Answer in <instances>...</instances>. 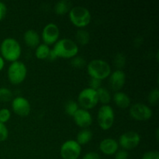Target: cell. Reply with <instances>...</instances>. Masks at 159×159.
Segmentation results:
<instances>
[{
  "mask_svg": "<svg viewBox=\"0 0 159 159\" xmlns=\"http://www.w3.org/2000/svg\"><path fill=\"white\" fill-rule=\"evenodd\" d=\"M60 34L59 28L55 23H49L43 27L42 31V38L44 43L51 44L57 40Z\"/></svg>",
  "mask_w": 159,
  "mask_h": 159,
  "instance_id": "obj_11",
  "label": "cell"
},
{
  "mask_svg": "<svg viewBox=\"0 0 159 159\" xmlns=\"http://www.w3.org/2000/svg\"><path fill=\"white\" fill-rule=\"evenodd\" d=\"M4 65H5L4 59H3V57H2V56H0V71H1V70L3 68Z\"/></svg>",
  "mask_w": 159,
  "mask_h": 159,
  "instance_id": "obj_36",
  "label": "cell"
},
{
  "mask_svg": "<svg viewBox=\"0 0 159 159\" xmlns=\"http://www.w3.org/2000/svg\"><path fill=\"white\" fill-rule=\"evenodd\" d=\"M53 50L57 57H72L79 52V47L71 39L62 38L56 42Z\"/></svg>",
  "mask_w": 159,
  "mask_h": 159,
  "instance_id": "obj_2",
  "label": "cell"
},
{
  "mask_svg": "<svg viewBox=\"0 0 159 159\" xmlns=\"http://www.w3.org/2000/svg\"><path fill=\"white\" fill-rule=\"evenodd\" d=\"M142 159H159V152L158 151H149L143 155Z\"/></svg>",
  "mask_w": 159,
  "mask_h": 159,
  "instance_id": "obj_30",
  "label": "cell"
},
{
  "mask_svg": "<svg viewBox=\"0 0 159 159\" xmlns=\"http://www.w3.org/2000/svg\"><path fill=\"white\" fill-rule=\"evenodd\" d=\"M27 69L23 62L20 61H14L8 68V78L13 84H19L24 80Z\"/></svg>",
  "mask_w": 159,
  "mask_h": 159,
  "instance_id": "obj_5",
  "label": "cell"
},
{
  "mask_svg": "<svg viewBox=\"0 0 159 159\" xmlns=\"http://www.w3.org/2000/svg\"><path fill=\"white\" fill-rule=\"evenodd\" d=\"M82 159H100V156L96 152H90L85 154Z\"/></svg>",
  "mask_w": 159,
  "mask_h": 159,
  "instance_id": "obj_33",
  "label": "cell"
},
{
  "mask_svg": "<svg viewBox=\"0 0 159 159\" xmlns=\"http://www.w3.org/2000/svg\"><path fill=\"white\" fill-rule=\"evenodd\" d=\"M6 10H7V9H6V4L3 2L0 1V20H2L5 17Z\"/></svg>",
  "mask_w": 159,
  "mask_h": 159,
  "instance_id": "obj_34",
  "label": "cell"
},
{
  "mask_svg": "<svg viewBox=\"0 0 159 159\" xmlns=\"http://www.w3.org/2000/svg\"><path fill=\"white\" fill-rule=\"evenodd\" d=\"M75 121L79 126L85 128L91 125L93 122V116L91 113L85 109H79L73 115Z\"/></svg>",
  "mask_w": 159,
  "mask_h": 159,
  "instance_id": "obj_13",
  "label": "cell"
},
{
  "mask_svg": "<svg viewBox=\"0 0 159 159\" xmlns=\"http://www.w3.org/2000/svg\"><path fill=\"white\" fill-rule=\"evenodd\" d=\"M88 72L93 78L102 79L109 76L111 72V68L108 62L102 59L92 60L87 66Z\"/></svg>",
  "mask_w": 159,
  "mask_h": 159,
  "instance_id": "obj_3",
  "label": "cell"
},
{
  "mask_svg": "<svg viewBox=\"0 0 159 159\" xmlns=\"http://www.w3.org/2000/svg\"><path fill=\"white\" fill-rule=\"evenodd\" d=\"M71 6V2L69 0H60L54 6V11L58 15H63L70 11Z\"/></svg>",
  "mask_w": 159,
  "mask_h": 159,
  "instance_id": "obj_18",
  "label": "cell"
},
{
  "mask_svg": "<svg viewBox=\"0 0 159 159\" xmlns=\"http://www.w3.org/2000/svg\"><path fill=\"white\" fill-rule=\"evenodd\" d=\"M113 99L116 105L122 108H127L130 106V99L128 95L123 92H116L113 95Z\"/></svg>",
  "mask_w": 159,
  "mask_h": 159,
  "instance_id": "obj_17",
  "label": "cell"
},
{
  "mask_svg": "<svg viewBox=\"0 0 159 159\" xmlns=\"http://www.w3.org/2000/svg\"><path fill=\"white\" fill-rule=\"evenodd\" d=\"M85 61L82 57H74L71 61V65L75 68H82L85 65Z\"/></svg>",
  "mask_w": 159,
  "mask_h": 159,
  "instance_id": "obj_28",
  "label": "cell"
},
{
  "mask_svg": "<svg viewBox=\"0 0 159 159\" xmlns=\"http://www.w3.org/2000/svg\"><path fill=\"white\" fill-rule=\"evenodd\" d=\"M75 38L80 44H86V43H88L89 41V33L86 30L79 29L78 30L77 32H76Z\"/></svg>",
  "mask_w": 159,
  "mask_h": 159,
  "instance_id": "obj_20",
  "label": "cell"
},
{
  "mask_svg": "<svg viewBox=\"0 0 159 159\" xmlns=\"http://www.w3.org/2000/svg\"><path fill=\"white\" fill-rule=\"evenodd\" d=\"M141 141V137L137 132L130 130L120 135L119 143L122 148L125 149H132L136 147Z\"/></svg>",
  "mask_w": 159,
  "mask_h": 159,
  "instance_id": "obj_10",
  "label": "cell"
},
{
  "mask_svg": "<svg viewBox=\"0 0 159 159\" xmlns=\"http://www.w3.org/2000/svg\"><path fill=\"white\" fill-rule=\"evenodd\" d=\"M50 50L51 49H50L48 44H46V43H40L36 48L35 54L37 57L40 59L47 58L48 54H49Z\"/></svg>",
  "mask_w": 159,
  "mask_h": 159,
  "instance_id": "obj_22",
  "label": "cell"
},
{
  "mask_svg": "<svg viewBox=\"0 0 159 159\" xmlns=\"http://www.w3.org/2000/svg\"><path fill=\"white\" fill-rule=\"evenodd\" d=\"M24 40L28 46L31 48L37 47L40 44V36L34 30H27L24 33Z\"/></svg>",
  "mask_w": 159,
  "mask_h": 159,
  "instance_id": "obj_16",
  "label": "cell"
},
{
  "mask_svg": "<svg viewBox=\"0 0 159 159\" xmlns=\"http://www.w3.org/2000/svg\"><path fill=\"white\" fill-rule=\"evenodd\" d=\"M69 17L71 21L79 27L86 26L91 20V14L89 9L82 6L71 8L69 11Z\"/></svg>",
  "mask_w": 159,
  "mask_h": 159,
  "instance_id": "obj_4",
  "label": "cell"
},
{
  "mask_svg": "<svg viewBox=\"0 0 159 159\" xmlns=\"http://www.w3.org/2000/svg\"><path fill=\"white\" fill-rule=\"evenodd\" d=\"M101 84H102V82H101V79H96V78H93L91 77L89 80V86L90 88L96 90L101 87Z\"/></svg>",
  "mask_w": 159,
  "mask_h": 159,
  "instance_id": "obj_31",
  "label": "cell"
},
{
  "mask_svg": "<svg viewBox=\"0 0 159 159\" xmlns=\"http://www.w3.org/2000/svg\"><path fill=\"white\" fill-rule=\"evenodd\" d=\"M57 57V54H55V52L54 51V50H53V49L50 50L49 54H48L47 58H48V60H50V61H53V60H55Z\"/></svg>",
  "mask_w": 159,
  "mask_h": 159,
  "instance_id": "obj_35",
  "label": "cell"
},
{
  "mask_svg": "<svg viewBox=\"0 0 159 159\" xmlns=\"http://www.w3.org/2000/svg\"><path fill=\"white\" fill-rule=\"evenodd\" d=\"M79 104L85 109L93 108L97 104L98 96L96 90L90 88H85L79 93L78 96Z\"/></svg>",
  "mask_w": 159,
  "mask_h": 159,
  "instance_id": "obj_6",
  "label": "cell"
},
{
  "mask_svg": "<svg viewBox=\"0 0 159 159\" xmlns=\"http://www.w3.org/2000/svg\"><path fill=\"white\" fill-rule=\"evenodd\" d=\"M119 144L118 142L113 138H105L99 144V148L103 153L107 155H112L116 153Z\"/></svg>",
  "mask_w": 159,
  "mask_h": 159,
  "instance_id": "obj_15",
  "label": "cell"
},
{
  "mask_svg": "<svg viewBox=\"0 0 159 159\" xmlns=\"http://www.w3.org/2000/svg\"><path fill=\"white\" fill-rule=\"evenodd\" d=\"M128 158V153L126 150H120L116 152L115 159H127Z\"/></svg>",
  "mask_w": 159,
  "mask_h": 159,
  "instance_id": "obj_32",
  "label": "cell"
},
{
  "mask_svg": "<svg viewBox=\"0 0 159 159\" xmlns=\"http://www.w3.org/2000/svg\"><path fill=\"white\" fill-rule=\"evenodd\" d=\"M12 98V93L6 87H0V101L8 102Z\"/></svg>",
  "mask_w": 159,
  "mask_h": 159,
  "instance_id": "obj_23",
  "label": "cell"
},
{
  "mask_svg": "<svg viewBox=\"0 0 159 159\" xmlns=\"http://www.w3.org/2000/svg\"><path fill=\"white\" fill-rule=\"evenodd\" d=\"M159 97V90L158 88H155L151 90L148 94V101L152 105L158 103Z\"/></svg>",
  "mask_w": 159,
  "mask_h": 159,
  "instance_id": "obj_25",
  "label": "cell"
},
{
  "mask_svg": "<svg viewBox=\"0 0 159 159\" xmlns=\"http://www.w3.org/2000/svg\"><path fill=\"white\" fill-rule=\"evenodd\" d=\"M81 153V145L75 140H68L61 147V155L64 159H77Z\"/></svg>",
  "mask_w": 159,
  "mask_h": 159,
  "instance_id": "obj_8",
  "label": "cell"
},
{
  "mask_svg": "<svg viewBox=\"0 0 159 159\" xmlns=\"http://www.w3.org/2000/svg\"><path fill=\"white\" fill-rule=\"evenodd\" d=\"M12 107L15 113L20 116H26L30 112V104L26 98L18 96L12 99Z\"/></svg>",
  "mask_w": 159,
  "mask_h": 159,
  "instance_id": "obj_12",
  "label": "cell"
},
{
  "mask_svg": "<svg viewBox=\"0 0 159 159\" xmlns=\"http://www.w3.org/2000/svg\"><path fill=\"white\" fill-rule=\"evenodd\" d=\"M93 138V132L88 128H84L81 130L77 134V141L79 144H87Z\"/></svg>",
  "mask_w": 159,
  "mask_h": 159,
  "instance_id": "obj_19",
  "label": "cell"
},
{
  "mask_svg": "<svg viewBox=\"0 0 159 159\" xmlns=\"http://www.w3.org/2000/svg\"><path fill=\"white\" fill-rule=\"evenodd\" d=\"M99 126L104 130H107L113 125L114 121V112L109 105H103L99 109L97 114Z\"/></svg>",
  "mask_w": 159,
  "mask_h": 159,
  "instance_id": "obj_7",
  "label": "cell"
},
{
  "mask_svg": "<svg viewBox=\"0 0 159 159\" xmlns=\"http://www.w3.org/2000/svg\"><path fill=\"white\" fill-rule=\"evenodd\" d=\"M11 113L9 110L6 108H2L0 110V122L3 123L8 121L10 118Z\"/></svg>",
  "mask_w": 159,
  "mask_h": 159,
  "instance_id": "obj_27",
  "label": "cell"
},
{
  "mask_svg": "<svg viewBox=\"0 0 159 159\" xmlns=\"http://www.w3.org/2000/svg\"><path fill=\"white\" fill-rule=\"evenodd\" d=\"M65 112L68 113L70 116H73L76 111L79 110V107H78V103L75 102L74 100H68V102L65 103Z\"/></svg>",
  "mask_w": 159,
  "mask_h": 159,
  "instance_id": "obj_24",
  "label": "cell"
},
{
  "mask_svg": "<svg viewBox=\"0 0 159 159\" xmlns=\"http://www.w3.org/2000/svg\"><path fill=\"white\" fill-rule=\"evenodd\" d=\"M96 93H97L98 99L102 103H107L110 101L111 99V96H110V92L108 89L104 87H99L98 89H96Z\"/></svg>",
  "mask_w": 159,
  "mask_h": 159,
  "instance_id": "obj_21",
  "label": "cell"
},
{
  "mask_svg": "<svg viewBox=\"0 0 159 159\" xmlns=\"http://www.w3.org/2000/svg\"><path fill=\"white\" fill-rule=\"evenodd\" d=\"M8 134H9V131L3 123L0 122V141H3L7 138Z\"/></svg>",
  "mask_w": 159,
  "mask_h": 159,
  "instance_id": "obj_29",
  "label": "cell"
},
{
  "mask_svg": "<svg viewBox=\"0 0 159 159\" xmlns=\"http://www.w3.org/2000/svg\"><path fill=\"white\" fill-rule=\"evenodd\" d=\"M2 55L6 60L14 61L19 58L21 54V47L20 43L12 37L4 39L0 46Z\"/></svg>",
  "mask_w": 159,
  "mask_h": 159,
  "instance_id": "obj_1",
  "label": "cell"
},
{
  "mask_svg": "<svg viewBox=\"0 0 159 159\" xmlns=\"http://www.w3.org/2000/svg\"><path fill=\"white\" fill-rule=\"evenodd\" d=\"M126 75L124 71L121 69H116L110 74L109 79V83L112 89L117 91L120 89L125 82Z\"/></svg>",
  "mask_w": 159,
  "mask_h": 159,
  "instance_id": "obj_14",
  "label": "cell"
},
{
  "mask_svg": "<svg viewBox=\"0 0 159 159\" xmlns=\"http://www.w3.org/2000/svg\"><path fill=\"white\" fill-rule=\"evenodd\" d=\"M126 62V57L123 53H117L114 57V64L116 68H121L124 67Z\"/></svg>",
  "mask_w": 159,
  "mask_h": 159,
  "instance_id": "obj_26",
  "label": "cell"
},
{
  "mask_svg": "<svg viewBox=\"0 0 159 159\" xmlns=\"http://www.w3.org/2000/svg\"><path fill=\"white\" fill-rule=\"evenodd\" d=\"M130 114L138 120H146L152 116V110L148 106L141 102L133 104L130 108Z\"/></svg>",
  "mask_w": 159,
  "mask_h": 159,
  "instance_id": "obj_9",
  "label": "cell"
}]
</instances>
